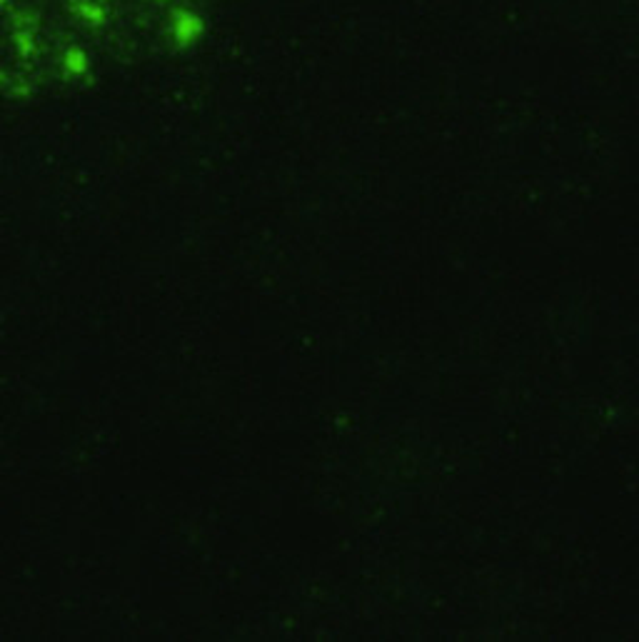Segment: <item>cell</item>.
<instances>
[{
	"label": "cell",
	"instance_id": "6da1fadb",
	"mask_svg": "<svg viewBox=\"0 0 639 642\" xmlns=\"http://www.w3.org/2000/svg\"><path fill=\"white\" fill-rule=\"evenodd\" d=\"M63 65L68 68L71 73H83L85 65H88V60H85V53L78 48H71L65 53V58H63Z\"/></svg>",
	"mask_w": 639,
	"mask_h": 642
},
{
	"label": "cell",
	"instance_id": "7a4b0ae2",
	"mask_svg": "<svg viewBox=\"0 0 639 642\" xmlns=\"http://www.w3.org/2000/svg\"><path fill=\"white\" fill-rule=\"evenodd\" d=\"M15 43H21V46H18L21 53H28V46L33 48V38H30V33H15Z\"/></svg>",
	"mask_w": 639,
	"mask_h": 642
}]
</instances>
